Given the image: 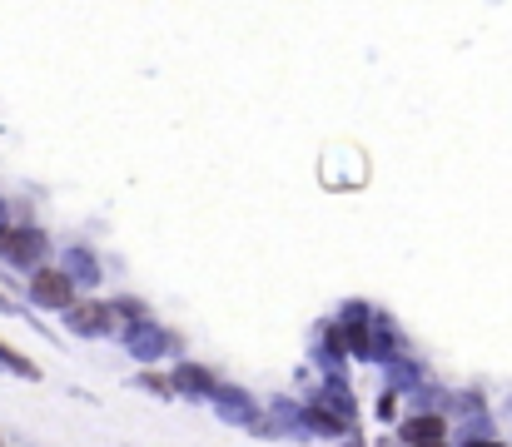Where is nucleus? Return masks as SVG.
Wrapping results in <instances>:
<instances>
[{"mask_svg": "<svg viewBox=\"0 0 512 447\" xmlns=\"http://www.w3.org/2000/svg\"><path fill=\"white\" fill-rule=\"evenodd\" d=\"M0 259L15 264V269H25V274L40 269L50 259L45 229H35V224H0Z\"/></svg>", "mask_w": 512, "mask_h": 447, "instance_id": "obj_1", "label": "nucleus"}, {"mask_svg": "<svg viewBox=\"0 0 512 447\" xmlns=\"http://www.w3.org/2000/svg\"><path fill=\"white\" fill-rule=\"evenodd\" d=\"M75 279L65 274V269H50V264H40V269H30V279H25V298L35 303V308H50V313H65L70 303H75Z\"/></svg>", "mask_w": 512, "mask_h": 447, "instance_id": "obj_2", "label": "nucleus"}, {"mask_svg": "<svg viewBox=\"0 0 512 447\" xmlns=\"http://www.w3.org/2000/svg\"><path fill=\"white\" fill-rule=\"evenodd\" d=\"M65 328L75 333V338H100V333H110L115 328V303H95V298H75L70 308H65Z\"/></svg>", "mask_w": 512, "mask_h": 447, "instance_id": "obj_3", "label": "nucleus"}, {"mask_svg": "<svg viewBox=\"0 0 512 447\" xmlns=\"http://www.w3.org/2000/svg\"><path fill=\"white\" fill-rule=\"evenodd\" d=\"M125 343L135 348V358L155 363V358L165 353V343H170V338H165V333H160V328H155L150 318H140V323H130V328H125Z\"/></svg>", "mask_w": 512, "mask_h": 447, "instance_id": "obj_4", "label": "nucleus"}, {"mask_svg": "<svg viewBox=\"0 0 512 447\" xmlns=\"http://www.w3.org/2000/svg\"><path fill=\"white\" fill-rule=\"evenodd\" d=\"M398 438L403 443H438V438H448V423H443V413H418V418H403Z\"/></svg>", "mask_w": 512, "mask_h": 447, "instance_id": "obj_5", "label": "nucleus"}, {"mask_svg": "<svg viewBox=\"0 0 512 447\" xmlns=\"http://www.w3.org/2000/svg\"><path fill=\"white\" fill-rule=\"evenodd\" d=\"M174 388H179V398H184V393H194V398H214V393H219L214 373H204L199 363H179V368H174Z\"/></svg>", "mask_w": 512, "mask_h": 447, "instance_id": "obj_6", "label": "nucleus"}, {"mask_svg": "<svg viewBox=\"0 0 512 447\" xmlns=\"http://www.w3.org/2000/svg\"><path fill=\"white\" fill-rule=\"evenodd\" d=\"M65 274H70L75 284L95 289V284H100V259H95L85 244H80V249H70V254H65Z\"/></svg>", "mask_w": 512, "mask_h": 447, "instance_id": "obj_7", "label": "nucleus"}, {"mask_svg": "<svg viewBox=\"0 0 512 447\" xmlns=\"http://www.w3.org/2000/svg\"><path fill=\"white\" fill-rule=\"evenodd\" d=\"M135 383H140L145 393H155V398H165V403H170V398H179V388H174V378H165V373H140Z\"/></svg>", "mask_w": 512, "mask_h": 447, "instance_id": "obj_8", "label": "nucleus"}, {"mask_svg": "<svg viewBox=\"0 0 512 447\" xmlns=\"http://www.w3.org/2000/svg\"><path fill=\"white\" fill-rule=\"evenodd\" d=\"M0 368H15L20 378H40V368H35V363H30L25 353H15L10 343H0Z\"/></svg>", "mask_w": 512, "mask_h": 447, "instance_id": "obj_9", "label": "nucleus"}, {"mask_svg": "<svg viewBox=\"0 0 512 447\" xmlns=\"http://www.w3.org/2000/svg\"><path fill=\"white\" fill-rule=\"evenodd\" d=\"M468 447H508V443H498V438H483V443H468Z\"/></svg>", "mask_w": 512, "mask_h": 447, "instance_id": "obj_10", "label": "nucleus"}, {"mask_svg": "<svg viewBox=\"0 0 512 447\" xmlns=\"http://www.w3.org/2000/svg\"><path fill=\"white\" fill-rule=\"evenodd\" d=\"M408 447H448V438H438V443H408Z\"/></svg>", "mask_w": 512, "mask_h": 447, "instance_id": "obj_11", "label": "nucleus"}, {"mask_svg": "<svg viewBox=\"0 0 512 447\" xmlns=\"http://www.w3.org/2000/svg\"><path fill=\"white\" fill-rule=\"evenodd\" d=\"M0 224H5V199H0Z\"/></svg>", "mask_w": 512, "mask_h": 447, "instance_id": "obj_12", "label": "nucleus"}]
</instances>
